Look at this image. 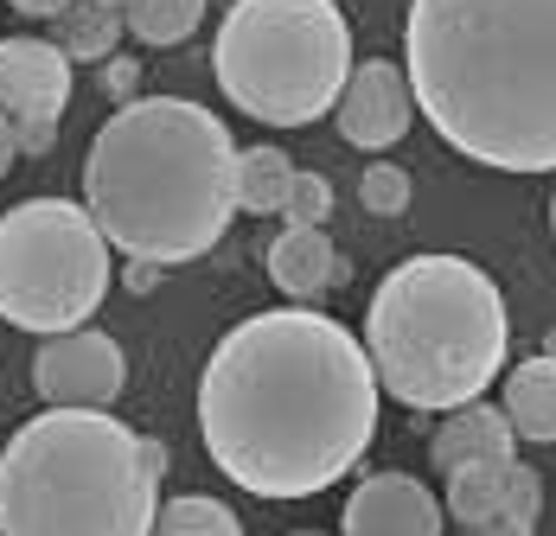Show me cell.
Listing matches in <instances>:
<instances>
[{
	"label": "cell",
	"instance_id": "6da1fadb",
	"mask_svg": "<svg viewBox=\"0 0 556 536\" xmlns=\"http://www.w3.org/2000/svg\"><path fill=\"white\" fill-rule=\"evenodd\" d=\"M384 383L352 326L269 307L224 332L199 371V441L250 498L294 505L339 485L378 441Z\"/></svg>",
	"mask_w": 556,
	"mask_h": 536
},
{
	"label": "cell",
	"instance_id": "7a4b0ae2",
	"mask_svg": "<svg viewBox=\"0 0 556 536\" xmlns=\"http://www.w3.org/2000/svg\"><path fill=\"white\" fill-rule=\"evenodd\" d=\"M403 77L460 161L556 173V0H409Z\"/></svg>",
	"mask_w": 556,
	"mask_h": 536
},
{
	"label": "cell",
	"instance_id": "3957f363",
	"mask_svg": "<svg viewBox=\"0 0 556 536\" xmlns=\"http://www.w3.org/2000/svg\"><path fill=\"white\" fill-rule=\"evenodd\" d=\"M237 161L224 115L186 97H135L90 135L84 212L128 263L179 268L218 250L237 205Z\"/></svg>",
	"mask_w": 556,
	"mask_h": 536
},
{
	"label": "cell",
	"instance_id": "277c9868",
	"mask_svg": "<svg viewBox=\"0 0 556 536\" xmlns=\"http://www.w3.org/2000/svg\"><path fill=\"white\" fill-rule=\"evenodd\" d=\"M167 447L110 409H39L0 447V536H154Z\"/></svg>",
	"mask_w": 556,
	"mask_h": 536
},
{
	"label": "cell",
	"instance_id": "5b68a950",
	"mask_svg": "<svg viewBox=\"0 0 556 536\" xmlns=\"http://www.w3.org/2000/svg\"><path fill=\"white\" fill-rule=\"evenodd\" d=\"M505 294L467 256H409L378 281L365 307V352L390 403L416 416H454L505 371Z\"/></svg>",
	"mask_w": 556,
	"mask_h": 536
},
{
	"label": "cell",
	"instance_id": "8992f818",
	"mask_svg": "<svg viewBox=\"0 0 556 536\" xmlns=\"http://www.w3.org/2000/svg\"><path fill=\"white\" fill-rule=\"evenodd\" d=\"M218 90L263 128L333 115L352 84V26L339 0H237L212 46Z\"/></svg>",
	"mask_w": 556,
	"mask_h": 536
},
{
	"label": "cell",
	"instance_id": "52a82bcc",
	"mask_svg": "<svg viewBox=\"0 0 556 536\" xmlns=\"http://www.w3.org/2000/svg\"><path fill=\"white\" fill-rule=\"evenodd\" d=\"M115 281V250L84 199H26L0 212V320L58 339L84 332Z\"/></svg>",
	"mask_w": 556,
	"mask_h": 536
},
{
	"label": "cell",
	"instance_id": "ba28073f",
	"mask_svg": "<svg viewBox=\"0 0 556 536\" xmlns=\"http://www.w3.org/2000/svg\"><path fill=\"white\" fill-rule=\"evenodd\" d=\"M71 109V58L52 39H0V122L13 128L20 154H52L58 122Z\"/></svg>",
	"mask_w": 556,
	"mask_h": 536
},
{
	"label": "cell",
	"instance_id": "9c48e42d",
	"mask_svg": "<svg viewBox=\"0 0 556 536\" xmlns=\"http://www.w3.org/2000/svg\"><path fill=\"white\" fill-rule=\"evenodd\" d=\"M122 383H128V358L97 326L39 339V352H33V390L52 409H110Z\"/></svg>",
	"mask_w": 556,
	"mask_h": 536
},
{
	"label": "cell",
	"instance_id": "30bf717a",
	"mask_svg": "<svg viewBox=\"0 0 556 536\" xmlns=\"http://www.w3.org/2000/svg\"><path fill=\"white\" fill-rule=\"evenodd\" d=\"M447 505L416 473H365L352 485L339 536H442Z\"/></svg>",
	"mask_w": 556,
	"mask_h": 536
},
{
	"label": "cell",
	"instance_id": "8fae6325",
	"mask_svg": "<svg viewBox=\"0 0 556 536\" xmlns=\"http://www.w3.org/2000/svg\"><path fill=\"white\" fill-rule=\"evenodd\" d=\"M339 135H345V148H396L403 135H409V122H416V97H409V77H403V64H390V58H365L358 71H352V84H345V97L333 109Z\"/></svg>",
	"mask_w": 556,
	"mask_h": 536
},
{
	"label": "cell",
	"instance_id": "7c38bea8",
	"mask_svg": "<svg viewBox=\"0 0 556 536\" xmlns=\"http://www.w3.org/2000/svg\"><path fill=\"white\" fill-rule=\"evenodd\" d=\"M442 505L460 531H473V524H538V511H544V480H538V467H525V460H493V467L447 473Z\"/></svg>",
	"mask_w": 556,
	"mask_h": 536
},
{
	"label": "cell",
	"instance_id": "4fadbf2b",
	"mask_svg": "<svg viewBox=\"0 0 556 536\" xmlns=\"http://www.w3.org/2000/svg\"><path fill=\"white\" fill-rule=\"evenodd\" d=\"M429 460L447 473H467V467H493V460H518V434L505 422V409L493 403H467V409H454L442 416V429L429 441Z\"/></svg>",
	"mask_w": 556,
	"mask_h": 536
},
{
	"label": "cell",
	"instance_id": "5bb4252c",
	"mask_svg": "<svg viewBox=\"0 0 556 536\" xmlns=\"http://www.w3.org/2000/svg\"><path fill=\"white\" fill-rule=\"evenodd\" d=\"M269 281H276V294L301 307V301H320L327 288L345 281V256L333 250L327 230H281L269 243Z\"/></svg>",
	"mask_w": 556,
	"mask_h": 536
},
{
	"label": "cell",
	"instance_id": "9a60e30c",
	"mask_svg": "<svg viewBox=\"0 0 556 536\" xmlns=\"http://www.w3.org/2000/svg\"><path fill=\"white\" fill-rule=\"evenodd\" d=\"M505 422L518 441H538V447H551L556 441V358H525L518 371H505V396H500Z\"/></svg>",
	"mask_w": 556,
	"mask_h": 536
},
{
	"label": "cell",
	"instance_id": "2e32d148",
	"mask_svg": "<svg viewBox=\"0 0 556 536\" xmlns=\"http://www.w3.org/2000/svg\"><path fill=\"white\" fill-rule=\"evenodd\" d=\"M122 33H128V20L103 7V0H71L64 13L52 20V46L71 64H103V58L122 46Z\"/></svg>",
	"mask_w": 556,
	"mask_h": 536
},
{
	"label": "cell",
	"instance_id": "e0dca14e",
	"mask_svg": "<svg viewBox=\"0 0 556 536\" xmlns=\"http://www.w3.org/2000/svg\"><path fill=\"white\" fill-rule=\"evenodd\" d=\"M294 161L281 154V148H243V161H237V205L250 217H276L288 212V199H294Z\"/></svg>",
	"mask_w": 556,
	"mask_h": 536
},
{
	"label": "cell",
	"instance_id": "ac0fdd59",
	"mask_svg": "<svg viewBox=\"0 0 556 536\" xmlns=\"http://www.w3.org/2000/svg\"><path fill=\"white\" fill-rule=\"evenodd\" d=\"M122 20L135 46H186L205 20V0H135Z\"/></svg>",
	"mask_w": 556,
	"mask_h": 536
},
{
	"label": "cell",
	"instance_id": "d6986e66",
	"mask_svg": "<svg viewBox=\"0 0 556 536\" xmlns=\"http://www.w3.org/2000/svg\"><path fill=\"white\" fill-rule=\"evenodd\" d=\"M154 536H243V518L212 492H179V498L161 505Z\"/></svg>",
	"mask_w": 556,
	"mask_h": 536
},
{
	"label": "cell",
	"instance_id": "ffe728a7",
	"mask_svg": "<svg viewBox=\"0 0 556 536\" xmlns=\"http://www.w3.org/2000/svg\"><path fill=\"white\" fill-rule=\"evenodd\" d=\"M409 192H416V186H409V173L396 161H371L358 173V199H365L371 217H403L409 212Z\"/></svg>",
	"mask_w": 556,
	"mask_h": 536
},
{
	"label": "cell",
	"instance_id": "44dd1931",
	"mask_svg": "<svg viewBox=\"0 0 556 536\" xmlns=\"http://www.w3.org/2000/svg\"><path fill=\"white\" fill-rule=\"evenodd\" d=\"M281 217H288V230H327V217H333V179L327 173H301Z\"/></svg>",
	"mask_w": 556,
	"mask_h": 536
},
{
	"label": "cell",
	"instance_id": "7402d4cb",
	"mask_svg": "<svg viewBox=\"0 0 556 536\" xmlns=\"http://www.w3.org/2000/svg\"><path fill=\"white\" fill-rule=\"evenodd\" d=\"M7 7H13V13H26V20H58L71 0H7Z\"/></svg>",
	"mask_w": 556,
	"mask_h": 536
},
{
	"label": "cell",
	"instance_id": "603a6c76",
	"mask_svg": "<svg viewBox=\"0 0 556 536\" xmlns=\"http://www.w3.org/2000/svg\"><path fill=\"white\" fill-rule=\"evenodd\" d=\"M161 275H167V268H154V263H128V288H135V294H154V288H161Z\"/></svg>",
	"mask_w": 556,
	"mask_h": 536
},
{
	"label": "cell",
	"instance_id": "cb8c5ba5",
	"mask_svg": "<svg viewBox=\"0 0 556 536\" xmlns=\"http://www.w3.org/2000/svg\"><path fill=\"white\" fill-rule=\"evenodd\" d=\"M460 536H538V524H473Z\"/></svg>",
	"mask_w": 556,
	"mask_h": 536
},
{
	"label": "cell",
	"instance_id": "d4e9b609",
	"mask_svg": "<svg viewBox=\"0 0 556 536\" xmlns=\"http://www.w3.org/2000/svg\"><path fill=\"white\" fill-rule=\"evenodd\" d=\"M13 161H20V141H13V128H7V122H0V179H7V173H13Z\"/></svg>",
	"mask_w": 556,
	"mask_h": 536
},
{
	"label": "cell",
	"instance_id": "484cf974",
	"mask_svg": "<svg viewBox=\"0 0 556 536\" xmlns=\"http://www.w3.org/2000/svg\"><path fill=\"white\" fill-rule=\"evenodd\" d=\"M110 84L122 90V97L135 90V64H128V58H115V64H110ZM128 103H135V97H128Z\"/></svg>",
	"mask_w": 556,
	"mask_h": 536
},
{
	"label": "cell",
	"instance_id": "4316f807",
	"mask_svg": "<svg viewBox=\"0 0 556 536\" xmlns=\"http://www.w3.org/2000/svg\"><path fill=\"white\" fill-rule=\"evenodd\" d=\"M103 7H115V13H128V7H135V0H103Z\"/></svg>",
	"mask_w": 556,
	"mask_h": 536
},
{
	"label": "cell",
	"instance_id": "83f0119b",
	"mask_svg": "<svg viewBox=\"0 0 556 536\" xmlns=\"http://www.w3.org/2000/svg\"><path fill=\"white\" fill-rule=\"evenodd\" d=\"M551 230H556V192H551Z\"/></svg>",
	"mask_w": 556,
	"mask_h": 536
},
{
	"label": "cell",
	"instance_id": "f1b7e54d",
	"mask_svg": "<svg viewBox=\"0 0 556 536\" xmlns=\"http://www.w3.org/2000/svg\"><path fill=\"white\" fill-rule=\"evenodd\" d=\"M288 536H320V531H288Z\"/></svg>",
	"mask_w": 556,
	"mask_h": 536
}]
</instances>
